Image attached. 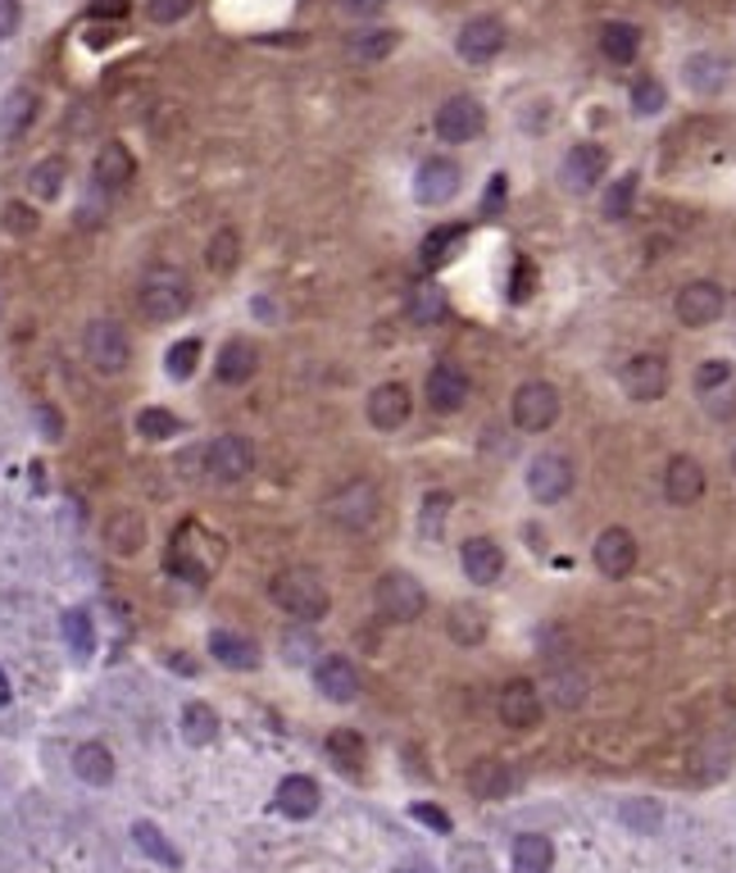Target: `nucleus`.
I'll return each instance as SVG.
<instances>
[{"label": "nucleus", "instance_id": "79ce46f5", "mask_svg": "<svg viewBox=\"0 0 736 873\" xmlns=\"http://www.w3.org/2000/svg\"><path fill=\"white\" fill-rule=\"evenodd\" d=\"M395 50V33L391 27H373V33H359L355 42H350V55L355 59H382V55H391Z\"/></svg>", "mask_w": 736, "mask_h": 873}, {"label": "nucleus", "instance_id": "1a4fd4ad", "mask_svg": "<svg viewBox=\"0 0 736 873\" xmlns=\"http://www.w3.org/2000/svg\"><path fill=\"white\" fill-rule=\"evenodd\" d=\"M528 492L541 501V505H555L573 492V464L564 456H555V450H545V456H537L528 464Z\"/></svg>", "mask_w": 736, "mask_h": 873}, {"label": "nucleus", "instance_id": "f8f14e48", "mask_svg": "<svg viewBox=\"0 0 736 873\" xmlns=\"http://www.w3.org/2000/svg\"><path fill=\"white\" fill-rule=\"evenodd\" d=\"M469 391H473V382H469V374L455 365V359H441V365L427 374V405H433L437 414H455V410H464V401H469Z\"/></svg>", "mask_w": 736, "mask_h": 873}, {"label": "nucleus", "instance_id": "0eeeda50", "mask_svg": "<svg viewBox=\"0 0 736 873\" xmlns=\"http://www.w3.org/2000/svg\"><path fill=\"white\" fill-rule=\"evenodd\" d=\"M509 414H514V424L524 433H545L560 418V391L550 382H524L514 391Z\"/></svg>", "mask_w": 736, "mask_h": 873}, {"label": "nucleus", "instance_id": "13d9d810", "mask_svg": "<svg viewBox=\"0 0 736 873\" xmlns=\"http://www.w3.org/2000/svg\"><path fill=\"white\" fill-rule=\"evenodd\" d=\"M91 14H114V19H123V14H128V0H114V5H110V0H105V5H96V10H91Z\"/></svg>", "mask_w": 736, "mask_h": 873}, {"label": "nucleus", "instance_id": "c9c22d12", "mask_svg": "<svg viewBox=\"0 0 736 873\" xmlns=\"http://www.w3.org/2000/svg\"><path fill=\"white\" fill-rule=\"evenodd\" d=\"M205 264L214 268V274H232V268L241 264V237H237V228L214 232V242L205 251Z\"/></svg>", "mask_w": 736, "mask_h": 873}, {"label": "nucleus", "instance_id": "bf43d9fd", "mask_svg": "<svg viewBox=\"0 0 736 873\" xmlns=\"http://www.w3.org/2000/svg\"><path fill=\"white\" fill-rule=\"evenodd\" d=\"M10 705V678H5V669H0V710Z\"/></svg>", "mask_w": 736, "mask_h": 873}, {"label": "nucleus", "instance_id": "aec40b11", "mask_svg": "<svg viewBox=\"0 0 736 873\" xmlns=\"http://www.w3.org/2000/svg\"><path fill=\"white\" fill-rule=\"evenodd\" d=\"M314 687L323 691L327 701L346 705V701L359 697V674H355V665H350L346 655H323L319 665H314Z\"/></svg>", "mask_w": 736, "mask_h": 873}, {"label": "nucleus", "instance_id": "bb28decb", "mask_svg": "<svg viewBox=\"0 0 736 873\" xmlns=\"http://www.w3.org/2000/svg\"><path fill=\"white\" fill-rule=\"evenodd\" d=\"M42 110V96L27 92V87H19V92L5 96V110H0V137L5 141H19L27 128H33V118Z\"/></svg>", "mask_w": 736, "mask_h": 873}, {"label": "nucleus", "instance_id": "412c9836", "mask_svg": "<svg viewBox=\"0 0 736 873\" xmlns=\"http://www.w3.org/2000/svg\"><path fill=\"white\" fill-rule=\"evenodd\" d=\"M459 560H464L469 583H478V587H491V583L505 574V551L491 537H469L464 551H459Z\"/></svg>", "mask_w": 736, "mask_h": 873}, {"label": "nucleus", "instance_id": "a18cd8bd", "mask_svg": "<svg viewBox=\"0 0 736 873\" xmlns=\"http://www.w3.org/2000/svg\"><path fill=\"white\" fill-rule=\"evenodd\" d=\"M441 314H446L441 291H437V287H418L414 300H410V319H414V323H437Z\"/></svg>", "mask_w": 736, "mask_h": 873}, {"label": "nucleus", "instance_id": "393cba45", "mask_svg": "<svg viewBox=\"0 0 736 873\" xmlns=\"http://www.w3.org/2000/svg\"><path fill=\"white\" fill-rule=\"evenodd\" d=\"M209 655L219 659L223 669H241V674L260 669V646L251 637H241V632H228V628L209 632Z\"/></svg>", "mask_w": 736, "mask_h": 873}, {"label": "nucleus", "instance_id": "c85d7f7f", "mask_svg": "<svg viewBox=\"0 0 736 873\" xmlns=\"http://www.w3.org/2000/svg\"><path fill=\"white\" fill-rule=\"evenodd\" d=\"M65 183H69V164L59 156H46L42 164L27 169V196L42 200V205H50L59 192H65Z\"/></svg>", "mask_w": 736, "mask_h": 873}, {"label": "nucleus", "instance_id": "864d4df0", "mask_svg": "<svg viewBox=\"0 0 736 873\" xmlns=\"http://www.w3.org/2000/svg\"><path fill=\"white\" fill-rule=\"evenodd\" d=\"M582 678H573V674H564V678H555V697H560V705H577L582 701Z\"/></svg>", "mask_w": 736, "mask_h": 873}, {"label": "nucleus", "instance_id": "7c9ffc66", "mask_svg": "<svg viewBox=\"0 0 736 873\" xmlns=\"http://www.w3.org/2000/svg\"><path fill=\"white\" fill-rule=\"evenodd\" d=\"M327 756H332V765H342L346 773H364V765H368V742H364L355 728H336V733L327 737Z\"/></svg>", "mask_w": 736, "mask_h": 873}, {"label": "nucleus", "instance_id": "3c124183", "mask_svg": "<svg viewBox=\"0 0 736 873\" xmlns=\"http://www.w3.org/2000/svg\"><path fill=\"white\" fill-rule=\"evenodd\" d=\"M727 378H732V365H727V359H710V365H700L695 387H700V391H710V387H723Z\"/></svg>", "mask_w": 736, "mask_h": 873}, {"label": "nucleus", "instance_id": "5fc2aeb1", "mask_svg": "<svg viewBox=\"0 0 736 873\" xmlns=\"http://www.w3.org/2000/svg\"><path fill=\"white\" fill-rule=\"evenodd\" d=\"M414 819H423L427 828H437V832H450V815H441V809H433V805H414Z\"/></svg>", "mask_w": 736, "mask_h": 873}, {"label": "nucleus", "instance_id": "ddd939ff", "mask_svg": "<svg viewBox=\"0 0 736 873\" xmlns=\"http://www.w3.org/2000/svg\"><path fill=\"white\" fill-rule=\"evenodd\" d=\"M591 555H596V568H600L605 578H628L632 568H636V537L628 528H605L596 537Z\"/></svg>", "mask_w": 736, "mask_h": 873}, {"label": "nucleus", "instance_id": "6e6d98bb", "mask_svg": "<svg viewBox=\"0 0 736 873\" xmlns=\"http://www.w3.org/2000/svg\"><path fill=\"white\" fill-rule=\"evenodd\" d=\"M336 5H342L346 14H355V19H368V14H378L387 0H336Z\"/></svg>", "mask_w": 736, "mask_h": 873}, {"label": "nucleus", "instance_id": "423d86ee", "mask_svg": "<svg viewBox=\"0 0 736 873\" xmlns=\"http://www.w3.org/2000/svg\"><path fill=\"white\" fill-rule=\"evenodd\" d=\"M378 509H382L378 487L368 483V478H355V483H346L342 492H332L327 519H332L336 528H346V532H368V528L378 524Z\"/></svg>", "mask_w": 736, "mask_h": 873}, {"label": "nucleus", "instance_id": "680f3d73", "mask_svg": "<svg viewBox=\"0 0 736 873\" xmlns=\"http://www.w3.org/2000/svg\"><path fill=\"white\" fill-rule=\"evenodd\" d=\"M732 460H736V456H732Z\"/></svg>", "mask_w": 736, "mask_h": 873}, {"label": "nucleus", "instance_id": "4be33fe9", "mask_svg": "<svg viewBox=\"0 0 736 873\" xmlns=\"http://www.w3.org/2000/svg\"><path fill=\"white\" fill-rule=\"evenodd\" d=\"M273 801H278V815H287V819H310V815H319L323 792H319L314 778L291 773V778L278 782V796H273Z\"/></svg>", "mask_w": 736, "mask_h": 873}, {"label": "nucleus", "instance_id": "603ef678", "mask_svg": "<svg viewBox=\"0 0 736 873\" xmlns=\"http://www.w3.org/2000/svg\"><path fill=\"white\" fill-rule=\"evenodd\" d=\"M19 19H23V10H19V0H0V42H5V37H14V33H19Z\"/></svg>", "mask_w": 736, "mask_h": 873}, {"label": "nucleus", "instance_id": "4468645a", "mask_svg": "<svg viewBox=\"0 0 736 873\" xmlns=\"http://www.w3.org/2000/svg\"><path fill=\"white\" fill-rule=\"evenodd\" d=\"M723 310H727V296L718 283H687L678 291V319L687 328H710Z\"/></svg>", "mask_w": 736, "mask_h": 873}, {"label": "nucleus", "instance_id": "c756f323", "mask_svg": "<svg viewBox=\"0 0 736 873\" xmlns=\"http://www.w3.org/2000/svg\"><path fill=\"white\" fill-rule=\"evenodd\" d=\"M636 46H641V33L632 23H605L600 27V55L609 59V65H632Z\"/></svg>", "mask_w": 736, "mask_h": 873}, {"label": "nucleus", "instance_id": "dca6fc26", "mask_svg": "<svg viewBox=\"0 0 736 873\" xmlns=\"http://www.w3.org/2000/svg\"><path fill=\"white\" fill-rule=\"evenodd\" d=\"M623 391L632 401H659L668 391V359L664 355H636L632 365L623 369Z\"/></svg>", "mask_w": 736, "mask_h": 873}, {"label": "nucleus", "instance_id": "4c0bfd02", "mask_svg": "<svg viewBox=\"0 0 736 873\" xmlns=\"http://www.w3.org/2000/svg\"><path fill=\"white\" fill-rule=\"evenodd\" d=\"M133 837H137V847H141L150 860H156V864H164V869H177V864H182V855L169 847L164 832H160L156 824H146V819H141V824L133 828Z\"/></svg>", "mask_w": 736, "mask_h": 873}, {"label": "nucleus", "instance_id": "c03bdc74", "mask_svg": "<svg viewBox=\"0 0 736 873\" xmlns=\"http://www.w3.org/2000/svg\"><path fill=\"white\" fill-rule=\"evenodd\" d=\"M0 223H5V232H10V237H33V232L42 228L37 209H33V205H23V200H10V205H5V215H0Z\"/></svg>", "mask_w": 736, "mask_h": 873}, {"label": "nucleus", "instance_id": "473e14b6", "mask_svg": "<svg viewBox=\"0 0 736 873\" xmlns=\"http://www.w3.org/2000/svg\"><path fill=\"white\" fill-rule=\"evenodd\" d=\"M550 860H555V851L541 832H524L514 841V873H550Z\"/></svg>", "mask_w": 736, "mask_h": 873}, {"label": "nucleus", "instance_id": "ea45409f", "mask_svg": "<svg viewBox=\"0 0 736 873\" xmlns=\"http://www.w3.org/2000/svg\"><path fill=\"white\" fill-rule=\"evenodd\" d=\"M164 365H169V378H173V382H187V378L196 374V365H200V342H196V337H187V342L169 346Z\"/></svg>", "mask_w": 736, "mask_h": 873}, {"label": "nucleus", "instance_id": "2f4dec72", "mask_svg": "<svg viewBox=\"0 0 736 873\" xmlns=\"http://www.w3.org/2000/svg\"><path fill=\"white\" fill-rule=\"evenodd\" d=\"M446 632L459 642V646H478L486 637V610L469 606V600H459V606H450V619H446Z\"/></svg>", "mask_w": 736, "mask_h": 873}, {"label": "nucleus", "instance_id": "f704fd0d", "mask_svg": "<svg viewBox=\"0 0 736 873\" xmlns=\"http://www.w3.org/2000/svg\"><path fill=\"white\" fill-rule=\"evenodd\" d=\"M177 433H182V418L164 405H150V410L137 414V437H146V441H169Z\"/></svg>", "mask_w": 736, "mask_h": 873}, {"label": "nucleus", "instance_id": "9b49d317", "mask_svg": "<svg viewBox=\"0 0 736 873\" xmlns=\"http://www.w3.org/2000/svg\"><path fill=\"white\" fill-rule=\"evenodd\" d=\"M482 128H486V110H482L473 96H450V101L437 110V137L450 141V146L473 141Z\"/></svg>", "mask_w": 736, "mask_h": 873}, {"label": "nucleus", "instance_id": "7ed1b4c3", "mask_svg": "<svg viewBox=\"0 0 736 873\" xmlns=\"http://www.w3.org/2000/svg\"><path fill=\"white\" fill-rule=\"evenodd\" d=\"M82 355H87V365L96 369L101 378H118L123 369L133 365V337H128V328L114 323V319H91L87 333H82Z\"/></svg>", "mask_w": 736, "mask_h": 873}, {"label": "nucleus", "instance_id": "49530a36", "mask_svg": "<svg viewBox=\"0 0 736 873\" xmlns=\"http://www.w3.org/2000/svg\"><path fill=\"white\" fill-rule=\"evenodd\" d=\"M192 10H196V0H146V19H150V23H160V27L182 23Z\"/></svg>", "mask_w": 736, "mask_h": 873}, {"label": "nucleus", "instance_id": "20e7f679", "mask_svg": "<svg viewBox=\"0 0 736 873\" xmlns=\"http://www.w3.org/2000/svg\"><path fill=\"white\" fill-rule=\"evenodd\" d=\"M251 469H255V446H251V437L223 433V437H214V441L205 446V473H209V483L237 487V483H245V478H251Z\"/></svg>", "mask_w": 736, "mask_h": 873}, {"label": "nucleus", "instance_id": "39448f33", "mask_svg": "<svg viewBox=\"0 0 736 873\" xmlns=\"http://www.w3.org/2000/svg\"><path fill=\"white\" fill-rule=\"evenodd\" d=\"M373 606H378V614L391 619V623H414V619H423V610H427V591H423V583H418L414 574H401V568H391V574H382L378 587H373Z\"/></svg>", "mask_w": 736, "mask_h": 873}, {"label": "nucleus", "instance_id": "052dcab7", "mask_svg": "<svg viewBox=\"0 0 736 873\" xmlns=\"http://www.w3.org/2000/svg\"><path fill=\"white\" fill-rule=\"evenodd\" d=\"M401 873H433V869H427V864H405Z\"/></svg>", "mask_w": 736, "mask_h": 873}, {"label": "nucleus", "instance_id": "e433bc0d", "mask_svg": "<svg viewBox=\"0 0 736 873\" xmlns=\"http://www.w3.org/2000/svg\"><path fill=\"white\" fill-rule=\"evenodd\" d=\"M469 788L482 796V801H496L509 792V769L501 760H482L473 773H469Z\"/></svg>", "mask_w": 736, "mask_h": 873}, {"label": "nucleus", "instance_id": "f257e3e1", "mask_svg": "<svg viewBox=\"0 0 736 873\" xmlns=\"http://www.w3.org/2000/svg\"><path fill=\"white\" fill-rule=\"evenodd\" d=\"M273 600H278V610L291 614L296 623H314L327 614L332 596H327V583L319 568H283L278 578H273Z\"/></svg>", "mask_w": 736, "mask_h": 873}, {"label": "nucleus", "instance_id": "a19ab883", "mask_svg": "<svg viewBox=\"0 0 736 873\" xmlns=\"http://www.w3.org/2000/svg\"><path fill=\"white\" fill-rule=\"evenodd\" d=\"M687 82L700 87V92H718V87H723V59H714V55L687 59Z\"/></svg>", "mask_w": 736, "mask_h": 873}, {"label": "nucleus", "instance_id": "f03ea898", "mask_svg": "<svg viewBox=\"0 0 736 873\" xmlns=\"http://www.w3.org/2000/svg\"><path fill=\"white\" fill-rule=\"evenodd\" d=\"M137 300H141V314L150 323H173L192 306V283H187L182 268L160 264V268H150V274L141 278V296Z\"/></svg>", "mask_w": 736, "mask_h": 873}, {"label": "nucleus", "instance_id": "de8ad7c7", "mask_svg": "<svg viewBox=\"0 0 736 873\" xmlns=\"http://www.w3.org/2000/svg\"><path fill=\"white\" fill-rule=\"evenodd\" d=\"M659 105H664L659 78H636V82H632V110H636V114H659Z\"/></svg>", "mask_w": 736, "mask_h": 873}, {"label": "nucleus", "instance_id": "a878e982", "mask_svg": "<svg viewBox=\"0 0 736 873\" xmlns=\"http://www.w3.org/2000/svg\"><path fill=\"white\" fill-rule=\"evenodd\" d=\"M91 177L105 187V192H123L137 177V160H133V150L123 146V141H110L101 156H96V169H91Z\"/></svg>", "mask_w": 736, "mask_h": 873}, {"label": "nucleus", "instance_id": "a211bd4d", "mask_svg": "<svg viewBox=\"0 0 736 873\" xmlns=\"http://www.w3.org/2000/svg\"><path fill=\"white\" fill-rule=\"evenodd\" d=\"M260 374V346L251 337H232L223 342L219 359H214V378H219L223 387H245Z\"/></svg>", "mask_w": 736, "mask_h": 873}, {"label": "nucleus", "instance_id": "37998d69", "mask_svg": "<svg viewBox=\"0 0 736 873\" xmlns=\"http://www.w3.org/2000/svg\"><path fill=\"white\" fill-rule=\"evenodd\" d=\"M459 242H464V228H441V232H433V237L423 242V264H427V268H433V264H446L450 251H455Z\"/></svg>", "mask_w": 736, "mask_h": 873}, {"label": "nucleus", "instance_id": "72a5a7b5", "mask_svg": "<svg viewBox=\"0 0 736 873\" xmlns=\"http://www.w3.org/2000/svg\"><path fill=\"white\" fill-rule=\"evenodd\" d=\"M214 737H219V714H214L205 701H187V710H182V742L209 746Z\"/></svg>", "mask_w": 736, "mask_h": 873}, {"label": "nucleus", "instance_id": "58836bf2", "mask_svg": "<svg viewBox=\"0 0 736 873\" xmlns=\"http://www.w3.org/2000/svg\"><path fill=\"white\" fill-rule=\"evenodd\" d=\"M65 642L78 659H87L91 651H96V628H91V614L87 610H69L65 614Z\"/></svg>", "mask_w": 736, "mask_h": 873}, {"label": "nucleus", "instance_id": "f3484780", "mask_svg": "<svg viewBox=\"0 0 736 873\" xmlns=\"http://www.w3.org/2000/svg\"><path fill=\"white\" fill-rule=\"evenodd\" d=\"M501 724L514 733H532L541 724V697L528 678H518L501 691Z\"/></svg>", "mask_w": 736, "mask_h": 873}, {"label": "nucleus", "instance_id": "6e6552de", "mask_svg": "<svg viewBox=\"0 0 736 873\" xmlns=\"http://www.w3.org/2000/svg\"><path fill=\"white\" fill-rule=\"evenodd\" d=\"M364 414H368V424H373L378 433L405 428L410 414H414L410 387H405V382H382V387H373V391H368V401H364Z\"/></svg>", "mask_w": 736, "mask_h": 873}, {"label": "nucleus", "instance_id": "2eb2a0df", "mask_svg": "<svg viewBox=\"0 0 736 873\" xmlns=\"http://www.w3.org/2000/svg\"><path fill=\"white\" fill-rule=\"evenodd\" d=\"M455 192H459V164H455V160L433 156V160L418 164V173H414V196H418L423 205H446V200H455Z\"/></svg>", "mask_w": 736, "mask_h": 873}, {"label": "nucleus", "instance_id": "6ab92c4d", "mask_svg": "<svg viewBox=\"0 0 736 873\" xmlns=\"http://www.w3.org/2000/svg\"><path fill=\"white\" fill-rule=\"evenodd\" d=\"M105 547L114 555H123V560L141 555V547H146V519H141V509H133V505H118L114 509V515L105 519Z\"/></svg>", "mask_w": 736, "mask_h": 873}, {"label": "nucleus", "instance_id": "5701e85b", "mask_svg": "<svg viewBox=\"0 0 736 873\" xmlns=\"http://www.w3.org/2000/svg\"><path fill=\"white\" fill-rule=\"evenodd\" d=\"M700 492H704V469L691 456H672L664 469V496L672 505H695Z\"/></svg>", "mask_w": 736, "mask_h": 873}, {"label": "nucleus", "instance_id": "cd10ccee", "mask_svg": "<svg viewBox=\"0 0 736 873\" xmlns=\"http://www.w3.org/2000/svg\"><path fill=\"white\" fill-rule=\"evenodd\" d=\"M73 773L82 782H91V788H105V782H114V756L105 742H82L73 750Z\"/></svg>", "mask_w": 736, "mask_h": 873}, {"label": "nucleus", "instance_id": "b1692460", "mask_svg": "<svg viewBox=\"0 0 736 873\" xmlns=\"http://www.w3.org/2000/svg\"><path fill=\"white\" fill-rule=\"evenodd\" d=\"M605 164H609V156L596 146V141H582V146H573L568 150V160H564V183H568V192H587V187H596L600 183V173H605Z\"/></svg>", "mask_w": 736, "mask_h": 873}, {"label": "nucleus", "instance_id": "09e8293b", "mask_svg": "<svg viewBox=\"0 0 736 873\" xmlns=\"http://www.w3.org/2000/svg\"><path fill=\"white\" fill-rule=\"evenodd\" d=\"M632 196H636V177H623V183H613V192L605 196V219H623L632 209Z\"/></svg>", "mask_w": 736, "mask_h": 873}, {"label": "nucleus", "instance_id": "9d476101", "mask_svg": "<svg viewBox=\"0 0 736 873\" xmlns=\"http://www.w3.org/2000/svg\"><path fill=\"white\" fill-rule=\"evenodd\" d=\"M455 46H459V55H464L469 65H486V59H496L505 50V23L491 19V14H478V19H469L464 27H459Z\"/></svg>", "mask_w": 736, "mask_h": 873}, {"label": "nucleus", "instance_id": "8fccbe9b", "mask_svg": "<svg viewBox=\"0 0 736 873\" xmlns=\"http://www.w3.org/2000/svg\"><path fill=\"white\" fill-rule=\"evenodd\" d=\"M446 505H450V496H441V492L423 501V537H437L446 528Z\"/></svg>", "mask_w": 736, "mask_h": 873}, {"label": "nucleus", "instance_id": "4d7b16f0", "mask_svg": "<svg viewBox=\"0 0 736 873\" xmlns=\"http://www.w3.org/2000/svg\"><path fill=\"white\" fill-rule=\"evenodd\" d=\"M37 424H46V428H50V441H59V418H55V410H37Z\"/></svg>", "mask_w": 736, "mask_h": 873}]
</instances>
